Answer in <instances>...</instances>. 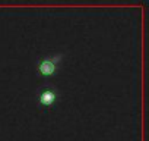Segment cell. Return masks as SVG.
<instances>
[{
  "mask_svg": "<svg viewBox=\"0 0 149 141\" xmlns=\"http://www.w3.org/2000/svg\"><path fill=\"white\" fill-rule=\"evenodd\" d=\"M60 99H61V91L53 82H44L42 85H40L35 90V94H34L35 104L41 110H47V109L54 107L60 102Z\"/></svg>",
  "mask_w": 149,
  "mask_h": 141,
  "instance_id": "2",
  "label": "cell"
},
{
  "mask_svg": "<svg viewBox=\"0 0 149 141\" xmlns=\"http://www.w3.org/2000/svg\"><path fill=\"white\" fill-rule=\"evenodd\" d=\"M64 57H66L64 50H54V51L38 56L34 60V69H35L37 77L42 80H48L57 75L63 66Z\"/></svg>",
  "mask_w": 149,
  "mask_h": 141,
  "instance_id": "1",
  "label": "cell"
}]
</instances>
